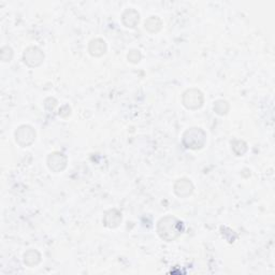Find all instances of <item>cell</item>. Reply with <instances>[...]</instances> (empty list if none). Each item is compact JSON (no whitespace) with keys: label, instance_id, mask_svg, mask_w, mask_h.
<instances>
[{"label":"cell","instance_id":"obj_1","mask_svg":"<svg viewBox=\"0 0 275 275\" xmlns=\"http://www.w3.org/2000/svg\"><path fill=\"white\" fill-rule=\"evenodd\" d=\"M184 232L183 222L174 216H165L157 223V233L160 239L165 242H172Z\"/></svg>","mask_w":275,"mask_h":275},{"label":"cell","instance_id":"obj_2","mask_svg":"<svg viewBox=\"0 0 275 275\" xmlns=\"http://www.w3.org/2000/svg\"><path fill=\"white\" fill-rule=\"evenodd\" d=\"M182 143L186 148L192 151L201 150L206 144V133L200 127L187 129L182 137Z\"/></svg>","mask_w":275,"mask_h":275},{"label":"cell","instance_id":"obj_3","mask_svg":"<svg viewBox=\"0 0 275 275\" xmlns=\"http://www.w3.org/2000/svg\"><path fill=\"white\" fill-rule=\"evenodd\" d=\"M182 103L187 110H198L204 103L203 93L197 88L186 89L182 96Z\"/></svg>","mask_w":275,"mask_h":275},{"label":"cell","instance_id":"obj_4","mask_svg":"<svg viewBox=\"0 0 275 275\" xmlns=\"http://www.w3.org/2000/svg\"><path fill=\"white\" fill-rule=\"evenodd\" d=\"M15 142L22 147H28L36 140V130L30 125H22L15 130Z\"/></svg>","mask_w":275,"mask_h":275},{"label":"cell","instance_id":"obj_5","mask_svg":"<svg viewBox=\"0 0 275 275\" xmlns=\"http://www.w3.org/2000/svg\"><path fill=\"white\" fill-rule=\"evenodd\" d=\"M23 61L29 68L40 67L44 61L43 51L38 47H28L23 53Z\"/></svg>","mask_w":275,"mask_h":275},{"label":"cell","instance_id":"obj_6","mask_svg":"<svg viewBox=\"0 0 275 275\" xmlns=\"http://www.w3.org/2000/svg\"><path fill=\"white\" fill-rule=\"evenodd\" d=\"M47 164L49 169L52 172H54V173H60V172H62L67 168L68 157L65 154L60 152H53L48 156Z\"/></svg>","mask_w":275,"mask_h":275},{"label":"cell","instance_id":"obj_7","mask_svg":"<svg viewBox=\"0 0 275 275\" xmlns=\"http://www.w3.org/2000/svg\"><path fill=\"white\" fill-rule=\"evenodd\" d=\"M193 184L188 179H180L174 183L173 192L177 197L180 198H188L193 192Z\"/></svg>","mask_w":275,"mask_h":275},{"label":"cell","instance_id":"obj_8","mask_svg":"<svg viewBox=\"0 0 275 275\" xmlns=\"http://www.w3.org/2000/svg\"><path fill=\"white\" fill-rule=\"evenodd\" d=\"M122 220V212L117 209H111L106 212L105 216H103V223L109 229H115L120 225Z\"/></svg>","mask_w":275,"mask_h":275},{"label":"cell","instance_id":"obj_9","mask_svg":"<svg viewBox=\"0 0 275 275\" xmlns=\"http://www.w3.org/2000/svg\"><path fill=\"white\" fill-rule=\"evenodd\" d=\"M108 45L105 40L101 38L93 39L88 44V52L91 56L101 57L107 53Z\"/></svg>","mask_w":275,"mask_h":275},{"label":"cell","instance_id":"obj_10","mask_svg":"<svg viewBox=\"0 0 275 275\" xmlns=\"http://www.w3.org/2000/svg\"><path fill=\"white\" fill-rule=\"evenodd\" d=\"M140 22V14L135 9H126L122 15V23L125 27L135 28Z\"/></svg>","mask_w":275,"mask_h":275},{"label":"cell","instance_id":"obj_11","mask_svg":"<svg viewBox=\"0 0 275 275\" xmlns=\"http://www.w3.org/2000/svg\"><path fill=\"white\" fill-rule=\"evenodd\" d=\"M144 28L148 32L157 33V32L162 30L163 21H162V19H160V17H158L156 15L150 16L144 23Z\"/></svg>","mask_w":275,"mask_h":275},{"label":"cell","instance_id":"obj_12","mask_svg":"<svg viewBox=\"0 0 275 275\" xmlns=\"http://www.w3.org/2000/svg\"><path fill=\"white\" fill-rule=\"evenodd\" d=\"M41 262V254L37 249H28L24 254V263L29 268L38 266Z\"/></svg>","mask_w":275,"mask_h":275},{"label":"cell","instance_id":"obj_13","mask_svg":"<svg viewBox=\"0 0 275 275\" xmlns=\"http://www.w3.org/2000/svg\"><path fill=\"white\" fill-rule=\"evenodd\" d=\"M213 110L217 115L223 116V115H226V114H228L229 110H230V105H229L228 101L223 100V99H220L214 102Z\"/></svg>","mask_w":275,"mask_h":275},{"label":"cell","instance_id":"obj_14","mask_svg":"<svg viewBox=\"0 0 275 275\" xmlns=\"http://www.w3.org/2000/svg\"><path fill=\"white\" fill-rule=\"evenodd\" d=\"M231 147H232V152L236 154L237 156H243V155L248 150L246 142L239 139H236L231 142Z\"/></svg>","mask_w":275,"mask_h":275},{"label":"cell","instance_id":"obj_15","mask_svg":"<svg viewBox=\"0 0 275 275\" xmlns=\"http://www.w3.org/2000/svg\"><path fill=\"white\" fill-rule=\"evenodd\" d=\"M13 54L14 53L12 48L5 45V47H2L1 51H0V59H1L3 62H10L13 58Z\"/></svg>","mask_w":275,"mask_h":275},{"label":"cell","instance_id":"obj_16","mask_svg":"<svg viewBox=\"0 0 275 275\" xmlns=\"http://www.w3.org/2000/svg\"><path fill=\"white\" fill-rule=\"evenodd\" d=\"M127 59L131 64H139L142 59V54L139 50H131L127 55Z\"/></svg>","mask_w":275,"mask_h":275}]
</instances>
